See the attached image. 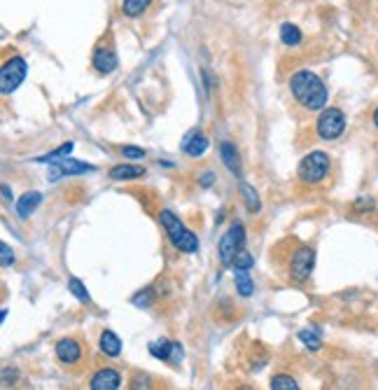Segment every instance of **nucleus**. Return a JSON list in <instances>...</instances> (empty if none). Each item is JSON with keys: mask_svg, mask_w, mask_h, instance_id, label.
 <instances>
[{"mask_svg": "<svg viewBox=\"0 0 378 390\" xmlns=\"http://www.w3.org/2000/svg\"><path fill=\"white\" fill-rule=\"evenodd\" d=\"M0 253H3V267L5 269L10 267V264H14V250L7 246V243H3V246H0Z\"/></svg>", "mask_w": 378, "mask_h": 390, "instance_id": "nucleus-29", "label": "nucleus"}, {"mask_svg": "<svg viewBox=\"0 0 378 390\" xmlns=\"http://www.w3.org/2000/svg\"><path fill=\"white\" fill-rule=\"evenodd\" d=\"M26 59L19 57V54H12L3 61V68H0V92L12 94L17 92L19 85L26 78Z\"/></svg>", "mask_w": 378, "mask_h": 390, "instance_id": "nucleus-5", "label": "nucleus"}, {"mask_svg": "<svg viewBox=\"0 0 378 390\" xmlns=\"http://www.w3.org/2000/svg\"><path fill=\"white\" fill-rule=\"evenodd\" d=\"M159 220H161V227H164V232L168 236V241H171V246L175 250L187 253V255L199 253V239H196V236L189 232L185 225H182L178 215H173L171 211H161Z\"/></svg>", "mask_w": 378, "mask_h": 390, "instance_id": "nucleus-2", "label": "nucleus"}, {"mask_svg": "<svg viewBox=\"0 0 378 390\" xmlns=\"http://www.w3.org/2000/svg\"><path fill=\"white\" fill-rule=\"evenodd\" d=\"M290 92L294 96V101L299 103L301 108L311 110V113H318V110L327 108L329 92L318 75L313 71H299L290 78Z\"/></svg>", "mask_w": 378, "mask_h": 390, "instance_id": "nucleus-1", "label": "nucleus"}, {"mask_svg": "<svg viewBox=\"0 0 378 390\" xmlns=\"http://www.w3.org/2000/svg\"><path fill=\"white\" fill-rule=\"evenodd\" d=\"M243 248H245V229L243 225L234 222V225L227 229V234L220 239V246H217V257H220L222 267H234L236 255L241 253Z\"/></svg>", "mask_w": 378, "mask_h": 390, "instance_id": "nucleus-4", "label": "nucleus"}, {"mask_svg": "<svg viewBox=\"0 0 378 390\" xmlns=\"http://www.w3.org/2000/svg\"><path fill=\"white\" fill-rule=\"evenodd\" d=\"M91 66H94L96 73H101V75H110V73L117 71L119 59H117L115 45H112L110 36L103 38L101 43L94 47V54H91Z\"/></svg>", "mask_w": 378, "mask_h": 390, "instance_id": "nucleus-8", "label": "nucleus"}, {"mask_svg": "<svg viewBox=\"0 0 378 390\" xmlns=\"http://www.w3.org/2000/svg\"><path fill=\"white\" fill-rule=\"evenodd\" d=\"M374 124H376V129H378V108L374 110Z\"/></svg>", "mask_w": 378, "mask_h": 390, "instance_id": "nucleus-32", "label": "nucleus"}, {"mask_svg": "<svg viewBox=\"0 0 378 390\" xmlns=\"http://www.w3.org/2000/svg\"><path fill=\"white\" fill-rule=\"evenodd\" d=\"M234 283H236V290L241 297H250L252 290H255V283L250 281V274L248 269H236L234 271Z\"/></svg>", "mask_w": 378, "mask_h": 390, "instance_id": "nucleus-18", "label": "nucleus"}, {"mask_svg": "<svg viewBox=\"0 0 378 390\" xmlns=\"http://www.w3.org/2000/svg\"><path fill=\"white\" fill-rule=\"evenodd\" d=\"M70 152H73V143H63L61 148H56L54 152H49V155H45V157H40L38 162H42V164H52V162H56V159L68 157Z\"/></svg>", "mask_w": 378, "mask_h": 390, "instance_id": "nucleus-24", "label": "nucleus"}, {"mask_svg": "<svg viewBox=\"0 0 378 390\" xmlns=\"http://www.w3.org/2000/svg\"><path fill=\"white\" fill-rule=\"evenodd\" d=\"M42 204V194L40 192H26L24 197H19L17 201V213L19 218H28V215L35 213V208Z\"/></svg>", "mask_w": 378, "mask_h": 390, "instance_id": "nucleus-15", "label": "nucleus"}, {"mask_svg": "<svg viewBox=\"0 0 378 390\" xmlns=\"http://www.w3.org/2000/svg\"><path fill=\"white\" fill-rule=\"evenodd\" d=\"M255 267V257H252L248 250H241V253L236 255V260H234V269H252Z\"/></svg>", "mask_w": 378, "mask_h": 390, "instance_id": "nucleus-27", "label": "nucleus"}, {"mask_svg": "<svg viewBox=\"0 0 378 390\" xmlns=\"http://www.w3.org/2000/svg\"><path fill=\"white\" fill-rule=\"evenodd\" d=\"M280 40H283L285 47H297L301 43V31L294 24H285L280 29Z\"/></svg>", "mask_w": 378, "mask_h": 390, "instance_id": "nucleus-21", "label": "nucleus"}, {"mask_svg": "<svg viewBox=\"0 0 378 390\" xmlns=\"http://www.w3.org/2000/svg\"><path fill=\"white\" fill-rule=\"evenodd\" d=\"M299 339L304 341V344L311 348V351H318V348L322 346V341H320V337H318V332H311V330H301L299 332Z\"/></svg>", "mask_w": 378, "mask_h": 390, "instance_id": "nucleus-26", "label": "nucleus"}, {"mask_svg": "<svg viewBox=\"0 0 378 390\" xmlns=\"http://www.w3.org/2000/svg\"><path fill=\"white\" fill-rule=\"evenodd\" d=\"M315 131L322 141H336L346 131V115L339 108H325L315 122Z\"/></svg>", "mask_w": 378, "mask_h": 390, "instance_id": "nucleus-6", "label": "nucleus"}, {"mask_svg": "<svg viewBox=\"0 0 378 390\" xmlns=\"http://www.w3.org/2000/svg\"><path fill=\"white\" fill-rule=\"evenodd\" d=\"M241 197H243V204L245 208H248L250 213H259V208H262V204H259V197H257V192H255V187H250V185H241Z\"/></svg>", "mask_w": 378, "mask_h": 390, "instance_id": "nucleus-20", "label": "nucleus"}, {"mask_svg": "<svg viewBox=\"0 0 378 390\" xmlns=\"http://www.w3.org/2000/svg\"><path fill=\"white\" fill-rule=\"evenodd\" d=\"M145 169L138 164H119V166H112L110 169V180H117V183H122V180H138L145 176Z\"/></svg>", "mask_w": 378, "mask_h": 390, "instance_id": "nucleus-12", "label": "nucleus"}, {"mask_svg": "<svg viewBox=\"0 0 378 390\" xmlns=\"http://www.w3.org/2000/svg\"><path fill=\"white\" fill-rule=\"evenodd\" d=\"M89 386L94 390H117L122 386V376H119V372H115V369L105 367V369H98V372L91 376Z\"/></svg>", "mask_w": 378, "mask_h": 390, "instance_id": "nucleus-11", "label": "nucleus"}, {"mask_svg": "<svg viewBox=\"0 0 378 390\" xmlns=\"http://www.w3.org/2000/svg\"><path fill=\"white\" fill-rule=\"evenodd\" d=\"M3 194H5V199H12L10 197V187H7V185H3Z\"/></svg>", "mask_w": 378, "mask_h": 390, "instance_id": "nucleus-31", "label": "nucleus"}, {"mask_svg": "<svg viewBox=\"0 0 378 390\" xmlns=\"http://www.w3.org/2000/svg\"><path fill=\"white\" fill-rule=\"evenodd\" d=\"M122 155H124L126 159H145L147 152H145L143 148H136V145H124V148H122Z\"/></svg>", "mask_w": 378, "mask_h": 390, "instance_id": "nucleus-28", "label": "nucleus"}, {"mask_svg": "<svg viewBox=\"0 0 378 390\" xmlns=\"http://www.w3.org/2000/svg\"><path fill=\"white\" fill-rule=\"evenodd\" d=\"M152 3L154 0H122V12L131 19L143 17V12L150 8Z\"/></svg>", "mask_w": 378, "mask_h": 390, "instance_id": "nucleus-19", "label": "nucleus"}, {"mask_svg": "<svg viewBox=\"0 0 378 390\" xmlns=\"http://www.w3.org/2000/svg\"><path fill=\"white\" fill-rule=\"evenodd\" d=\"M68 290L73 292V295L80 299L82 304H89L91 302L89 292H87V288H84V283L80 281V278H70V281H68Z\"/></svg>", "mask_w": 378, "mask_h": 390, "instance_id": "nucleus-23", "label": "nucleus"}, {"mask_svg": "<svg viewBox=\"0 0 378 390\" xmlns=\"http://www.w3.org/2000/svg\"><path fill=\"white\" fill-rule=\"evenodd\" d=\"M329 155L327 152H308V155L299 162V169H297V178L301 180L304 185H320L322 180L329 176Z\"/></svg>", "mask_w": 378, "mask_h": 390, "instance_id": "nucleus-3", "label": "nucleus"}, {"mask_svg": "<svg viewBox=\"0 0 378 390\" xmlns=\"http://www.w3.org/2000/svg\"><path fill=\"white\" fill-rule=\"evenodd\" d=\"M96 169L89 164H82L77 162V159H56V162L49 164V180L56 183L59 178H70V176H80V173H94Z\"/></svg>", "mask_w": 378, "mask_h": 390, "instance_id": "nucleus-9", "label": "nucleus"}, {"mask_svg": "<svg viewBox=\"0 0 378 390\" xmlns=\"http://www.w3.org/2000/svg\"><path fill=\"white\" fill-rule=\"evenodd\" d=\"M271 388L273 390H297L299 383L294 381L292 376H287V374H276L271 379Z\"/></svg>", "mask_w": 378, "mask_h": 390, "instance_id": "nucleus-22", "label": "nucleus"}, {"mask_svg": "<svg viewBox=\"0 0 378 390\" xmlns=\"http://www.w3.org/2000/svg\"><path fill=\"white\" fill-rule=\"evenodd\" d=\"M220 152H222V162H224V166H227V169H229L231 173H234V176L241 178V159H238V152H236L234 145L224 141V143L220 145Z\"/></svg>", "mask_w": 378, "mask_h": 390, "instance_id": "nucleus-16", "label": "nucleus"}, {"mask_svg": "<svg viewBox=\"0 0 378 390\" xmlns=\"http://www.w3.org/2000/svg\"><path fill=\"white\" fill-rule=\"evenodd\" d=\"M147 351H150L152 358L171 362L173 351H175V344H173V341H168V339H157V341H152V344L147 346Z\"/></svg>", "mask_w": 378, "mask_h": 390, "instance_id": "nucleus-17", "label": "nucleus"}, {"mask_svg": "<svg viewBox=\"0 0 378 390\" xmlns=\"http://www.w3.org/2000/svg\"><path fill=\"white\" fill-rule=\"evenodd\" d=\"M98 346H101V351L105 355H110V358H117L119 353H122V341L112 330H103L101 337H98Z\"/></svg>", "mask_w": 378, "mask_h": 390, "instance_id": "nucleus-14", "label": "nucleus"}, {"mask_svg": "<svg viewBox=\"0 0 378 390\" xmlns=\"http://www.w3.org/2000/svg\"><path fill=\"white\" fill-rule=\"evenodd\" d=\"M213 183H215V176H213V173H210V171L203 173V176H201V185H203V187H210Z\"/></svg>", "mask_w": 378, "mask_h": 390, "instance_id": "nucleus-30", "label": "nucleus"}, {"mask_svg": "<svg viewBox=\"0 0 378 390\" xmlns=\"http://www.w3.org/2000/svg\"><path fill=\"white\" fill-rule=\"evenodd\" d=\"M154 302V292L147 288V290H140L138 295H133L131 297V304L133 306H138V309H150Z\"/></svg>", "mask_w": 378, "mask_h": 390, "instance_id": "nucleus-25", "label": "nucleus"}, {"mask_svg": "<svg viewBox=\"0 0 378 390\" xmlns=\"http://www.w3.org/2000/svg\"><path fill=\"white\" fill-rule=\"evenodd\" d=\"M313 267H315V250L308 246H299L290 257L287 271H290V278L294 283H304L311 278Z\"/></svg>", "mask_w": 378, "mask_h": 390, "instance_id": "nucleus-7", "label": "nucleus"}, {"mask_svg": "<svg viewBox=\"0 0 378 390\" xmlns=\"http://www.w3.org/2000/svg\"><path fill=\"white\" fill-rule=\"evenodd\" d=\"M54 351H56V360L66 367H73V365H77V362H82V344L73 337L59 339L54 346Z\"/></svg>", "mask_w": 378, "mask_h": 390, "instance_id": "nucleus-10", "label": "nucleus"}, {"mask_svg": "<svg viewBox=\"0 0 378 390\" xmlns=\"http://www.w3.org/2000/svg\"><path fill=\"white\" fill-rule=\"evenodd\" d=\"M208 138L201 134V131H192V134H187V138L182 141V150L187 152L189 157H201L203 152L208 150Z\"/></svg>", "mask_w": 378, "mask_h": 390, "instance_id": "nucleus-13", "label": "nucleus"}]
</instances>
